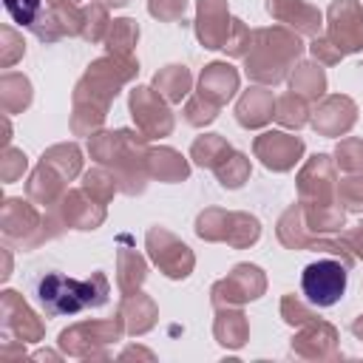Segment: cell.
<instances>
[{
    "label": "cell",
    "instance_id": "36",
    "mask_svg": "<svg viewBox=\"0 0 363 363\" xmlns=\"http://www.w3.org/2000/svg\"><path fill=\"white\" fill-rule=\"evenodd\" d=\"M139 45V23L133 17H116L105 37V51L116 57H133Z\"/></svg>",
    "mask_w": 363,
    "mask_h": 363
},
{
    "label": "cell",
    "instance_id": "15",
    "mask_svg": "<svg viewBox=\"0 0 363 363\" xmlns=\"http://www.w3.org/2000/svg\"><path fill=\"white\" fill-rule=\"evenodd\" d=\"M357 102L346 94H326L312 105L309 113V125L318 136L335 139V136H346L354 125H357Z\"/></svg>",
    "mask_w": 363,
    "mask_h": 363
},
{
    "label": "cell",
    "instance_id": "48",
    "mask_svg": "<svg viewBox=\"0 0 363 363\" xmlns=\"http://www.w3.org/2000/svg\"><path fill=\"white\" fill-rule=\"evenodd\" d=\"M26 54V43L23 34H17L11 26L0 28V68H11L14 62H20Z\"/></svg>",
    "mask_w": 363,
    "mask_h": 363
},
{
    "label": "cell",
    "instance_id": "27",
    "mask_svg": "<svg viewBox=\"0 0 363 363\" xmlns=\"http://www.w3.org/2000/svg\"><path fill=\"white\" fill-rule=\"evenodd\" d=\"M275 235H278V241L286 247V250H312L315 247V233H309V227H306V221H303V207H301V201H295V204H289L281 216H278V221H275Z\"/></svg>",
    "mask_w": 363,
    "mask_h": 363
},
{
    "label": "cell",
    "instance_id": "13",
    "mask_svg": "<svg viewBox=\"0 0 363 363\" xmlns=\"http://www.w3.org/2000/svg\"><path fill=\"white\" fill-rule=\"evenodd\" d=\"M326 37L346 54L363 51V3L360 0H332L326 9Z\"/></svg>",
    "mask_w": 363,
    "mask_h": 363
},
{
    "label": "cell",
    "instance_id": "60",
    "mask_svg": "<svg viewBox=\"0 0 363 363\" xmlns=\"http://www.w3.org/2000/svg\"><path fill=\"white\" fill-rule=\"evenodd\" d=\"M34 357H37V360H45V357H48V360H60V354H57V352H37Z\"/></svg>",
    "mask_w": 363,
    "mask_h": 363
},
{
    "label": "cell",
    "instance_id": "33",
    "mask_svg": "<svg viewBox=\"0 0 363 363\" xmlns=\"http://www.w3.org/2000/svg\"><path fill=\"white\" fill-rule=\"evenodd\" d=\"M309 113H312V105L301 94L286 91L275 96V122L284 130H301L303 125H309Z\"/></svg>",
    "mask_w": 363,
    "mask_h": 363
},
{
    "label": "cell",
    "instance_id": "17",
    "mask_svg": "<svg viewBox=\"0 0 363 363\" xmlns=\"http://www.w3.org/2000/svg\"><path fill=\"white\" fill-rule=\"evenodd\" d=\"M230 26H233V14H230L227 0H196L193 31H196V40L201 43V48H207V51L224 48Z\"/></svg>",
    "mask_w": 363,
    "mask_h": 363
},
{
    "label": "cell",
    "instance_id": "22",
    "mask_svg": "<svg viewBox=\"0 0 363 363\" xmlns=\"http://www.w3.org/2000/svg\"><path fill=\"white\" fill-rule=\"evenodd\" d=\"M275 119V96L267 85H250L235 102V122L247 130H261Z\"/></svg>",
    "mask_w": 363,
    "mask_h": 363
},
{
    "label": "cell",
    "instance_id": "29",
    "mask_svg": "<svg viewBox=\"0 0 363 363\" xmlns=\"http://www.w3.org/2000/svg\"><path fill=\"white\" fill-rule=\"evenodd\" d=\"M150 85H153L170 105H182V99H187L190 91H193V74H190L187 65L170 62V65H164V68H159V71L153 74V82H150Z\"/></svg>",
    "mask_w": 363,
    "mask_h": 363
},
{
    "label": "cell",
    "instance_id": "37",
    "mask_svg": "<svg viewBox=\"0 0 363 363\" xmlns=\"http://www.w3.org/2000/svg\"><path fill=\"white\" fill-rule=\"evenodd\" d=\"M82 190L96 199L99 204H111L113 196L119 193V182H116V173L105 164H94L91 170L82 173Z\"/></svg>",
    "mask_w": 363,
    "mask_h": 363
},
{
    "label": "cell",
    "instance_id": "28",
    "mask_svg": "<svg viewBox=\"0 0 363 363\" xmlns=\"http://www.w3.org/2000/svg\"><path fill=\"white\" fill-rule=\"evenodd\" d=\"M289 91L301 94L309 102H318L320 96H326V71L318 60H298L295 68L286 77Z\"/></svg>",
    "mask_w": 363,
    "mask_h": 363
},
{
    "label": "cell",
    "instance_id": "19",
    "mask_svg": "<svg viewBox=\"0 0 363 363\" xmlns=\"http://www.w3.org/2000/svg\"><path fill=\"white\" fill-rule=\"evenodd\" d=\"M57 210H60L62 221L68 224V230H79V233H94L108 218L105 204H99L96 199H91L82 187L79 190H71L68 187V193L57 201Z\"/></svg>",
    "mask_w": 363,
    "mask_h": 363
},
{
    "label": "cell",
    "instance_id": "59",
    "mask_svg": "<svg viewBox=\"0 0 363 363\" xmlns=\"http://www.w3.org/2000/svg\"><path fill=\"white\" fill-rule=\"evenodd\" d=\"M82 0H45V6H79Z\"/></svg>",
    "mask_w": 363,
    "mask_h": 363
},
{
    "label": "cell",
    "instance_id": "47",
    "mask_svg": "<svg viewBox=\"0 0 363 363\" xmlns=\"http://www.w3.org/2000/svg\"><path fill=\"white\" fill-rule=\"evenodd\" d=\"M250 43H252V28L241 20V17H233V26H230V34L224 40V54L227 57H235V60H244L247 51H250Z\"/></svg>",
    "mask_w": 363,
    "mask_h": 363
},
{
    "label": "cell",
    "instance_id": "52",
    "mask_svg": "<svg viewBox=\"0 0 363 363\" xmlns=\"http://www.w3.org/2000/svg\"><path fill=\"white\" fill-rule=\"evenodd\" d=\"M85 281V298H88V306L91 309H99V306H105L108 303V295H111V284H108V278H105V272H91L88 278H82Z\"/></svg>",
    "mask_w": 363,
    "mask_h": 363
},
{
    "label": "cell",
    "instance_id": "10",
    "mask_svg": "<svg viewBox=\"0 0 363 363\" xmlns=\"http://www.w3.org/2000/svg\"><path fill=\"white\" fill-rule=\"evenodd\" d=\"M295 187H298V201L301 204H332V201H337L335 159L329 153L309 156L301 164L298 176H295Z\"/></svg>",
    "mask_w": 363,
    "mask_h": 363
},
{
    "label": "cell",
    "instance_id": "31",
    "mask_svg": "<svg viewBox=\"0 0 363 363\" xmlns=\"http://www.w3.org/2000/svg\"><path fill=\"white\" fill-rule=\"evenodd\" d=\"M301 207H303V221H306L309 233H315V235L343 233L346 210H343L340 201H332V204H301Z\"/></svg>",
    "mask_w": 363,
    "mask_h": 363
},
{
    "label": "cell",
    "instance_id": "41",
    "mask_svg": "<svg viewBox=\"0 0 363 363\" xmlns=\"http://www.w3.org/2000/svg\"><path fill=\"white\" fill-rule=\"evenodd\" d=\"M105 119H108V111L96 108V105H71V119H68V128L74 136H94L96 130L105 128Z\"/></svg>",
    "mask_w": 363,
    "mask_h": 363
},
{
    "label": "cell",
    "instance_id": "50",
    "mask_svg": "<svg viewBox=\"0 0 363 363\" xmlns=\"http://www.w3.org/2000/svg\"><path fill=\"white\" fill-rule=\"evenodd\" d=\"M3 6H6V11L11 14L14 23L31 28L34 20L40 17V11L45 9V0H3Z\"/></svg>",
    "mask_w": 363,
    "mask_h": 363
},
{
    "label": "cell",
    "instance_id": "54",
    "mask_svg": "<svg viewBox=\"0 0 363 363\" xmlns=\"http://www.w3.org/2000/svg\"><path fill=\"white\" fill-rule=\"evenodd\" d=\"M340 238L346 241V247L352 250V255H354L357 261H363V218H360L354 227H343Z\"/></svg>",
    "mask_w": 363,
    "mask_h": 363
},
{
    "label": "cell",
    "instance_id": "53",
    "mask_svg": "<svg viewBox=\"0 0 363 363\" xmlns=\"http://www.w3.org/2000/svg\"><path fill=\"white\" fill-rule=\"evenodd\" d=\"M309 48V54H312V60H318L320 65H337L340 60H343V51L326 37V34H318V37H312V43L306 45Z\"/></svg>",
    "mask_w": 363,
    "mask_h": 363
},
{
    "label": "cell",
    "instance_id": "8",
    "mask_svg": "<svg viewBox=\"0 0 363 363\" xmlns=\"http://www.w3.org/2000/svg\"><path fill=\"white\" fill-rule=\"evenodd\" d=\"M264 292H267V272L258 264L241 261L210 286V303H213V309L244 306L250 301H258Z\"/></svg>",
    "mask_w": 363,
    "mask_h": 363
},
{
    "label": "cell",
    "instance_id": "39",
    "mask_svg": "<svg viewBox=\"0 0 363 363\" xmlns=\"http://www.w3.org/2000/svg\"><path fill=\"white\" fill-rule=\"evenodd\" d=\"M111 23H113V20H111V14H108V6H102L99 0H91V3L82 6V31H79V37H82L85 43H91V45L105 43Z\"/></svg>",
    "mask_w": 363,
    "mask_h": 363
},
{
    "label": "cell",
    "instance_id": "44",
    "mask_svg": "<svg viewBox=\"0 0 363 363\" xmlns=\"http://www.w3.org/2000/svg\"><path fill=\"white\" fill-rule=\"evenodd\" d=\"M218 105H213L210 99H204L201 94H190L187 99H184V108H182V116H184V122L190 125V128H207V125H213L216 119H218Z\"/></svg>",
    "mask_w": 363,
    "mask_h": 363
},
{
    "label": "cell",
    "instance_id": "34",
    "mask_svg": "<svg viewBox=\"0 0 363 363\" xmlns=\"http://www.w3.org/2000/svg\"><path fill=\"white\" fill-rule=\"evenodd\" d=\"M40 162L51 164L68 182H74L77 176H82V147L77 142H57V145L45 147L43 156H40Z\"/></svg>",
    "mask_w": 363,
    "mask_h": 363
},
{
    "label": "cell",
    "instance_id": "43",
    "mask_svg": "<svg viewBox=\"0 0 363 363\" xmlns=\"http://www.w3.org/2000/svg\"><path fill=\"white\" fill-rule=\"evenodd\" d=\"M335 167L343 173H363V139L360 136H343L335 145Z\"/></svg>",
    "mask_w": 363,
    "mask_h": 363
},
{
    "label": "cell",
    "instance_id": "46",
    "mask_svg": "<svg viewBox=\"0 0 363 363\" xmlns=\"http://www.w3.org/2000/svg\"><path fill=\"white\" fill-rule=\"evenodd\" d=\"M337 201L346 213H363V173H346L337 182Z\"/></svg>",
    "mask_w": 363,
    "mask_h": 363
},
{
    "label": "cell",
    "instance_id": "57",
    "mask_svg": "<svg viewBox=\"0 0 363 363\" xmlns=\"http://www.w3.org/2000/svg\"><path fill=\"white\" fill-rule=\"evenodd\" d=\"M349 329H352V335H354L357 340H363V312H360V315L352 320V326H349Z\"/></svg>",
    "mask_w": 363,
    "mask_h": 363
},
{
    "label": "cell",
    "instance_id": "14",
    "mask_svg": "<svg viewBox=\"0 0 363 363\" xmlns=\"http://www.w3.org/2000/svg\"><path fill=\"white\" fill-rule=\"evenodd\" d=\"M303 139L289 130H264L252 139V156L272 173H289L303 159Z\"/></svg>",
    "mask_w": 363,
    "mask_h": 363
},
{
    "label": "cell",
    "instance_id": "58",
    "mask_svg": "<svg viewBox=\"0 0 363 363\" xmlns=\"http://www.w3.org/2000/svg\"><path fill=\"white\" fill-rule=\"evenodd\" d=\"M102 6H108V9H125L130 0H99Z\"/></svg>",
    "mask_w": 363,
    "mask_h": 363
},
{
    "label": "cell",
    "instance_id": "26",
    "mask_svg": "<svg viewBox=\"0 0 363 363\" xmlns=\"http://www.w3.org/2000/svg\"><path fill=\"white\" fill-rule=\"evenodd\" d=\"M147 281V261L142 252L130 247V235H119V250H116V286L119 292H133L142 289Z\"/></svg>",
    "mask_w": 363,
    "mask_h": 363
},
{
    "label": "cell",
    "instance_id": "11",
    "mask_svg": "<svg viewBox=\"0 0 363 363\" xmlns=\"http://www.w3.org/2000/svg\"><path fill=\"white\" fill-rule=\"evenodd\" d=\"M37 301H40V306L48 318L79 315L82 309H88L85 281L68 278L62 272H45L37 281Z\"/></svg>",
    "mask_w": 363,
    "mask_h": 363
},
{
    "label": "cell",
    "instance_id": "5",
    "mask_svg": "<svg viewBox=\"0 0 363 363\" xmlns=\"http://www.w3.org/2000/svg\"><path fill=\"white\" fill-rule=\"evenodd\" d=\"M145 250H147V258L150 264L170 281H184L190 278L193 267H196V255L193 250L176 235L170 233L167 227L162 224H153L147 227L145 233Z\"/></svg>",
    "mask_w": 363,
    "mask_h": 363
},
{
    "label": "cell",
    "instance_id": "6",
    "mask_svg": "<svg viewBox=\"0 0 363 363\" xmlns=\"http://www.w3.org/2000/svg\"><path fill=\"white\" fill-rule=\"evenodd\" d=\"M0 233L6 244H14L20 250H37L43 247V213L34 207L31 199L23 196H6L0 207Z\"/></svg>",
    "mask_w": 363,
    "mask_h": 363
},
{
    "label": "cell",
    "instance_id": "42",
    "mask_svg": "<svg viewBox=\"0 0 363 363\" xmlns=\"http://www.w3.org/2000/svg\"><path fill=\"white\" fill-rule=\"evenodd\" d=\"M278 315H281V320H284L286 326H295V329H298V326H303V323H309V320H315V318H320V315L315 312V306H312L306 298L295 295V292L281 295Z\"/></svg>",
    "mask_w": 363,
    "mask_h": 363
},
{
    "label": "cell",
    "instance_id": "1",
    "mask_svg": "<svg viewBox=\"0 0 363 363\" xmlns=\"http://www.w3.org/2000/svg\"><path fill=\"white\" fill-rule=\"evenodd\" d=\"M147 136L130 128H116V130H96L88 136V156L96 164H105L116 173L119 193L125 196H142L147 190L150 173H147Z\"/></svg>",
    "mask_w": 363,
    "mask_h": 363
},
{
    "label": "cell",
    "instance_id": "24",
    "mask_svg": "<svg viewBox=\"0 0 363 363\" xmlns=\"http://www.w3.org/2000/svg\"><path fill=\"white\" fill-rule=\"evenodd\" d=\"M147 173L153 182L162 184H179L190 179V156H182L170 145H156L147 153Z\"/></svg>",
    "mask_w": 363,
    "mask_h": 363
},
{
    "label": "cell",
    "instance_id": "51",
    "mask_svg": "<svg viewBox=\"0 0 363 363\" xmlns=\"http://www.w3.org/2000/svg\"><path fill=\"white\" fill-rule=\"evenodd\" d=\"M187 0H147V14L159 23H179L184 20Z\"/></svg>",
    "mask_w": 363,
    "mask_h": 363
},
{
    "label": "cell",
    "instance_id": "4",
    "mask_svg": "<svg viewBox=\"0 0 363 363\" xmlns=\"http://www.w3.org/2000/svg\"><path fill=\"white\" fill-rule=\"evenodd\" d=\"M125 329L119 318H99V320H77L57 335V346L68 357L79 360H111L108 346L119 343Z\"/></svg>",
    "mask_w": 363,
    "mask_h": 363
},
{
    "label": "cell",
    "instance_id": "55",
    "mask_svg": "<svg viewBox=\"0 0 363 363\" xmlns=\"http://www.w3.org/2000/svg\"><path fill=\"white\" fill-rule=\"evenodd\" d=\"M130 357H145V360H156V354L150 349H142V346H128L119 352V360H130Z\"/></svg>",
    "mask_w": 363,
    "mask_h": 363
},
{
    "label": "cell",
    "instance_id": "7",
    "mask_svg": "<svg viewBox=\"0 0 363 363\" xmlns=\"http://www.w3.org/2000/svg\"><path fill=\"white\" fill-rule=\"evenodd\" d=\"M128 111L133 116L136 130L147 139H164L176 128L170 102L153 85H133L128 94Z\"/></svg>",
    "mask_w": 363,
    "mask_h": 363
},
{
    "label": "cell",
    "instance_id": "38",
    "mask_svg": "<svg viewBox=\"0 0 363 363\" xmlns=\"http://www.w3.org/2000/svg\"><path fill=\"white\" fill-rule=\"evenodd\" d=\"M216 179H218V184L224 187V190H238V187H244L247 182H250V173H252V162H250V156L247 153H241V150H233L216 170Z\"/></svg>",
    "mask_w": 363,
    "mask_h": 363
},
{
    "label": "cell",
    "instance_id": "3",
    "mask_svg": "<svg viewBox=\"0 0 363 363\" xmlns=\"http://www.w3.org/2000/svg\"><path fill=\"white\" fill-rule=\"evenodd\" d=\"M139 74V60L136 57H116L105 54L96 57L85 74L77 79L71 91V105H96L102 111H111V102L119 96V91L133 82Z\"/></svg>",
    "mask_w": 363,
    "mask_h": 363
},
{
    "label": "cell",
    "instance_id": "12",
    "mask_svg": "<svg viewBox=\"0 0 363 363\" xmlns=\"http://www.w3.org/2000/svg\"><path fill=\"white\" fill-rule=\"evenodd\" d=\"M0 329H3V337L20 340V343H40L45 337L43 318L28 306V301L17 289L0 292Z\"/></svg>",
    "mask_w": 363,
    "mask_h": 363
},
{
    "label": "cell",
    "instance_id": "20",
    "mask_svg": "<svg viewBox=\"0 0 363 363\" xmlns=\"http://www.w3.org/2000/svg\"><path fill=\"white\" fill-rule=\"evenodd\" d=\"M116 318L125 329V335L130 337H142L147 335L156 323H159V306L156 301L142 292V289H133V292H122L119 303H116Z\"/></svg>",
    "mask_w": 363,
    "mask_h": 363
},
{
    "label": "cell",
    "instance_id": "30",
    "mask_svg": "<svg viewBox=\"0 0 363 363\" xmlns=\"http://www.w3.org/2000/svg\"><path fill=\"white\" fill-rule=\"evenodd\" d=\"M31 102H34V88L26 74H17V71L0 74V108L6 116L28 111Z\"/></svg>",
    "mask_w": 363,
    "mask_h": 363
},
{
    "label": "cell",
    "instance_id": "9",
    "mask_svg": "<svg viewBox=\"0 0 363 363\" xmlns=\"http://www.w3.org/2000/svg\"><path fill=\"white\" fill-rule=\"evenodd\" d=\"M346 281H349V267L337 258H320L315 264H306L301 272L303 298L318 309L335 306L346 292Z\"/></svg>",
    "mask_w": 363,
    "mask_h": 363
},
{
    "label": "cell",
    "instance_id": "18",
    "mask_svg": "<svg viewBox=\"0 0 363 363\" xmlns=\"http://www.w3.org/2000/svg\"><path fill=\"white\" fill-rule=\"evenodd\" d=\"M264 9L275 23H281V26H286L295 34L309 37V40L318 37L323 23H326L323 11L306 0H264Z\"/></svg>",
    "mask_w": 363,
    "mask_h": 363
},
{
    "label": "cell",
    "instance_id": "23",
    "mask_svg": "<svg viewBox=\"0 0 363 363\" xmlns=\"http://www.w3.org/2000/svg\"><path fill=\"white\" fill-rule=\"evenodd\" d=\"M65 193H68V179L57 173L51 164L37 162V167L26 179V196L45 210V207H54Z\"/></svg>",
    "mask_w": 363,
    "mask_h": 363
},
{
    "label": "cell",
    "instance_id": "21",
    "mask_svg": "<svg viewBox=\"0 0 363 363\" xmlns=\"http://www.w3.org/2000/svg\"><path fill=\"white\" fill-rule=\"evenodd\" d=\"M241 85V74L238 68H233L227 60H213L201 68L199 82H196V94H201L204 99H210L213 105H227Z\"/></svg>",
    "mask_w": 363,
    "mask_h": 363
},
{
    "label": "cell",
    "instance_id": "2",
    "mask_svg": "<svg viewBox=\"0 0 363 363\" xmlns=\"http://www.w3.org/2000/svg\"><path fill=\"white\" fill-rule=\"evenodd\" d=\"M303 40L286 26H261L252 28V43L244 57V74L255 85H281L303 54Z\"/></svg>",
    "mask_w": 363,
    "mask_h": 363
},
{
    "label": "cell",
    "instance_id": "32",
    "mask_svg": "<svg viewBox=\"0 0 363 363\" xmlns=\"http://www.w3.org/2000/svg\"><path fill=\"white\" fill-rule=\"evenodd\" d=\"M235 147L221 136V133H201L190 145V162L201 170H216Z\"/></svg>",
    "mask_w": 363,
    "mask_h": 363
},
{
    "label": "cell",
    "instance_id": "49",
    "mask_svg": "<svg viewBox=\"0 0 363 363\" xmlns=\"http://www.w3.org/2000/svg\"><path fill=\"white\" fill-rule=\"evenodd\" d=\"M28 170V156L20 150V147H3L0 153V179L3 184H11L17 179H23V173Z\"/></svg>",
    "mask_w": 363,
    "mask_h": 363
},
{
    "label": "cell",
    "instance_id": "40",
    "mask_svg": "<svg viewBox=\"0 0 363 363\" xmlns=\"http://www.w3.org/2000/svg\"><path fill=\"white\" fill-rule=\"evenodd\" d=\"M227 221H230V210L224 207H204L196 216V235L207 244H221L227 238Z\"/></svg>",
    "mask_w": 363,
    "mask_h": 363
},
{
    "label": "cell",
    "instance_id": "45",
    "mask_svg": "<svg viewBox=\"0 0 363 363\" xmlns=\"http://www.w3.org/2000/svg\"><path fill=\"white\" fill-rule=\"evenodd\" d=\"M28 31H31V34H34L40 43H45V45H51V43H60V40L65 37V28H62V23H60V14H57V9H54V6H45Z\"/></svg>",
    "mask_w": 363,
    "mask_h": 363
},
{
    "label": "cell",
    "instance_id": "56",
    "mask_svg": "<svg viewBox=\"0 0 363 363\" xmlns=\"http://www.w3.org/2000/svg\"><path fill=\"white\" fill-rule=\"evenodd\" d=\"M9 275H11V252H9V247H6V250H3V272H0V278L6 281Z\"/></svg>",
    "mask_w": 363,
    "mask_h": 363
},
{
    "label": "cell",
    "instance_id": "25",
    "mask_svg": "<svg viewBox=\"0 0 363 363\" xmlns=\"http://www.w3.org/2000/svg\"><path fill=\"white\" fill-rule=\"evenodd\" d=\"M213 337L221 349H244L250 340V320L241 312V306H221L213 318Z\"/></svg>",
    "mask_w": 363,
    "mask_h": 363
},
{
    "label": "cell",
    "instance_id": "35",
    "mask_svg": "<svg viewBox=\"0 0 363 363\" xmlns=\"http://www.w3.org/2000/svg\"><path fill=\"white\" fill-rule=\"evenodd\" d=\"M261 238V221L247 210H230L227 221V238L224 244L233 250H250Z\"/></svg>",
    "mask_w": 363,
    "mask_h": 363
},
{
    "label": "cell",
    "instance_id": "16",
    "mask_svg": "<svg viewBox=\"0 0 363 363\" xmlns=\"http://www.w3.org/2000/svg\"><path fill=\"white\" fill-rule=\"evenodd\" d=\"M289 352L301 360H337L340 357V335L335 329V323L315 318L303 326H298V332L289 340Z\"/></svg>",
    "mask_w": 363,
    "mask_h": 363
}]
</instances>
